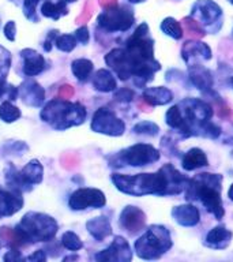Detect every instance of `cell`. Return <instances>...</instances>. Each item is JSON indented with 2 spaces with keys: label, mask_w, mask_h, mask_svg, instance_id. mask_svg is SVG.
<instances>
[{
  "label": "cell",
  "mask_w": 233,
  "mask_h": 262,
  "mask_svg": "<svg viewBox=\"0 0 233 262\" xmlns=\"http://www.w3.org/2000/svg\"><path fill=\"white\" fill-rule=\"evenodd\" d=\"M105 63L122 81L134 78L138 88H145L153 81L161 64L154 57V40L150 36L149 25L146 22L139 25L123 48H114L105 55Z\"/></svg>",
  "instance_id": "6da1fadb"
},
{
  "label": "cell",
  "mask_w": 233,
  "mask_h": 262,
  "mask_svg": "<svg viewBox=\"0 0 233 262\" xmlns=\"http://www.w3.org/2000/svg\"><path fill=\"white\" fill-rule=\"evenodd\" d=\"M190 180L172 164H165L154 173L112 175V182L119 191L132 196L177 195L187 188Z\"/></svg>",
  "instance_id": "7a4b0ae2"
},
{
  "label": "cell",
  "mask_w": 233,
  "mask_h": 262,
  "mask_svg": "<svg viewBox=\"0 0 233 262\" xmlns=\"http://www.w3.org/2000/svg\"><path fill=\"white\" fill-rule=\"evenodd\" d=\"M183 118V124L177 131L181 137H204L217 139L221 135V127L210 122L214 110L200 98H184L177 104Z\"/></svg>",
  "instance_id": "3957f363"
},
{
  "label": "cell",
  "mask_w": 233,
  "mask_h": 262,
  "mask_svg": "<svg viewBox=\"0 0 233 262\" xmlns=\"http://www.w3.org/2000/svg\"><path fill=\"white\" fill-rule=\"evenodd\" d=\"M224 176L220 173L202 172L190 180L185 191V200L188 202L198 201L216 220H222L225 216L224 204L221 198Z\"/></svg>",
  "instance_id": "277c9868"
},
{
  "label": "cell",
  "mask_w": 233,
  "mask_h": 262,
  "mask_svg": "<svg viewBox=\"0 0 233 262\" xmlns=\"http://www.w3.org/2000/svg\"><path fill=\"white\" fill-rule=\"evenodd\" d=\"M59 229L57 221L49 214L38 212H28L15 225L14 233L16 241L22 245L49 242L55 239Z\"/></svg>",
  "instance_id": "5b68a950"
},
{
  "label": "cell",
  "mask_w": 233,
  "mask_h": 262,
  "mask_svg": "<svg viewBox=\"0 0 233 262\" xmlns=\"http://www.w3.org/2000/svg\"><path fill=\"white\" fill-rule=\"evenodd\" d=\"M40 116L42 122L49 124L52 128L63 131L69 127L81 126L86 120L87 111L79 102H71L61 100V98H55L41 110Z\"/></svg>",
  "instance_id": "8992f818"
},
{
  "label": "cell",
  "mask_w": 233,
  "mask_h": 262,
  "mask_svg": "<svg viewBox=\"0 0 233 262\" xmlns=\"http://www.w3.org/2000/svg\"><path fill=\"white\" fill-rule=\"evenodd\" d=\"M172 246L173 242L169 229L164 225L154 224L150 225L142 236L135 241L134 249L139 258L151 261L162 257L172 249Z\"/></svg>",
  "instance_id": "52a82bcc"
},
{
  "label": "cell",
  "mask_w": 233,
  "mask_h": 262,
  "mask_svg": "<svg viewBox=\"0 0 233 262\" xmlns=\"http://www.w3.org/2000/svg\"><path fill=\"white\" fill-rule=\"evenodd\" d=\"M161 155L158 149L149 143H135L123 149L109 159L113 167H146L158 161Z\"/></svg>",
  "instance_id": "ba28073f"
},
{
  "label": "cell",
  "mask_w": 233,
  "mask_h": 262,
  "mask_svg": "<svg viewBox=\"0 0 233 262\" xmlns=\"http://www.w3.org/2000/svg\"><path fill=\"white\" fill-rule=\"evenodd\" d=\"M135 22L134 8L128 4H114L106 7L97 16V25L105 32L118 33L130 30Z\"/></svg>",
  "instance_id": "9c48e42d"
},
{
  "label": "cell",
  "mask_w": 233,
  "mask_h": 262,
  "mask_svg": "<svg viewBox=\"0 0 233 262\" xmlns=\"http://www.w3.org/2000/svg\"><path fill=\"white\" fill-rule=\"evenodd\" d=\"M190 16L199 24L206 33L217 34L224 24V11L214 0H196L191 6Z\"/></svg>",
  "instance_id": "30bf717a"
},
{
  "label": "cell",
  "mask_w": 233,
  "mask_h": 262,
  "mask_svg": "<svg viewBox=\"0 0 233 262\" xmlns=\"http://www.w3.org/2000/svg\"><path fill=\"white\" fill-rule=\"evenodd\" d=\"M90 128L98 134L120 137L126 131V124L122 119L114 115V112H112L108 108H98L94 112Z\"/></svg>",
  "instance_id": "8fae6325"
},
{
  "label": "cell",
  "mask_w": 233,
  "mask_h": 262,
  "mask_svg": "<svg viewBox=\"0 0 233 262\" xmlns=\"http://www.w3.org/2000/svg\"><path fill=\"white\" fill-rule=\"evenodd\" d=\"M106 205L105 194L93 187L78 188L69 195L68 208L74 212H81L86 209H100Z\"/></svg>",
  "instance_id": "7c38bea8"
},
{
  "label": "cell",
  "mask_w": 233,
  "mask_h": 262,
  "mask_svg": "<svg viewBox=\"0 0 233 262\" xmlns=\"http://www.w3.org/2000/svg\"><path fill=\"white\" fill-rule=\"evenodd\" d=\"M97 261H114V262H130L132 259V251L128 242L123 236H114L113 242L108 249L102 250L94 255Z\"/></svg>",
  "instance_id": "4fadbf2b"
},
{
  "label": "cell",
  "mask_w": 233,
  "mask_h": 262,
  "mask_svg": "<svg viewBox=\"0 0 233 262\" xmlns=\"http://www.w3.org/2000/svg\"><path fill=\"white\" fill-rule=\"evenodd\" d=\"M119 224L130 235H136L146 227V214L142 209L128 205L120 213Z\"/></svg>",
  "instance_id": "5bb4252c"
},
{
  "label": "cell",
  "mask_w": 233,
  "mask_h": 262,
  "mask_svg": "<svg viewBox=\"0 0 233 262\" xmlns=\"http://www.w3.org/2000/svg\"><path fill=\"white\" fill-rule=\"evenodd\" d=\"M18 97L29 106H41L45 100L44 88L34 79H26L18 88Z\"/></svg>",
  "instance_id": "9a60e30c"
},
{
  "label": "cell",
  "mask_w": 233,
  "mask_h": 262,
  "mask_svg": "<svg viewBox=\"0 0 233 262\" xmlns=\"http://www.w3.org/2000/svg\"><path fill=\"white\" fill-rule=\"evenodd\" d=\"M181 56L187 64L196 63L198 59L200 60H210L212 59V49L207 44H204L198 38L194 40H188L184 42L183 48H181Z\"/></svg>",
  "instance_id": "2e32d148"
},
{
  "label": "cell",
  "mask_w": 233,
  "mask_h": 262,
  "mask_svg": "<svg viewBox=\"0 0 233 262\" xmlns=\"http://www.w3.org/2000/svg\"><path fill=\"white\" fill-rule=\"evenodd\" d=\"M188 73H190V79L194 83L195 88L202 92V93H208L213 89L214 78H213L212 71L199 63H191L188 66Z\"/></svg>",
  "instance_id": "e0dca14e"
},
{
  "label": "cell",
  "mask_w": 233,
  "mask_h": 262,
  "mask_svg": "<svg viewBox=\"0 0 233 262\" xmlns=\"http://www.w3.org/2000/svg\"><path fill=\"white\" fill-rule=\"evenodd\" d=\"M24 206V196L20 192L0 188V220L4 217L14 216Z\"/></svg>",
  "instance_id": "ac0fdd59"
},
{
  "label": "cell",
  "mask_w": 233,
  "mask_h": 262,
  "mask_svg": "<svg viewBox=\"0 0 233 262\" xmlns=\"http://www.w3.org/2000/svg\"><path fill=\"white\" fill-rule=\"evenodd\" d=\"M20 57L24 59V74L26 77H36L46 67L45 57L34 49L26 48L20 51Z\"/></svg>",
  "instance_id": "d6986e66"
},
{
  "label": "cell",
  "mask_w": 233,
  "mask_h": 262,
  "mask_svg": "<svg viewBox=\"0 0 233 262\" xmlns=\"http://www.w3.org/2000/svg\"><path fill=\"white\" fill-rule=\"evenodd\" d=\"M233 237V232L225 225H217L212 228L206 235L204 246L213 250H225L230 245Z\"/></svg>",
  "instance_id": "ffe728a7"
},
{
  "label": "cell",
  "mask_w": 233,
  "mask_h": 262,
  "mask_svg": "<svg viewBox=\"0 0 233 262\" xmlns=\"http://www.w3.org/2000/svg\"><path fill=\"white\" fill-rule=\"evenodd\" d=\"M173 220L181 227H195L200 221V213L196 206L191 204L179 205L172 209Z\"/></svg>",
  "instance_id": "44dd1931"
},
{
  "label": "cell",
  "mask_w": 233,
  "mask_h": 262,
  "mask_svg": "<svg viewBox=\"0 0 233 262\" xmlns=\"http://www.w3.org/2000/svg\"><path fill=\"white\" fill-rule=\"evenodd\" d=\"M143 100L147 105H167L173 100V93L172 90L164 86H155V88H147L143 90Z\"/></svg>",
  "instance_id": "7402d4cb"
},
{
  "label": "cell",
  "mask_w": 233,
  "mask_h": 262,
  "mask_svg": "<svg viewBox=\"0 0 233 262\" xmlns=\"http://www.w3.org/2000/svg\"><path fill=\"white\" fill-rule=\"evenodd\" d=\"M86 228L97 242L105 241L106 237L112 235V225H110L109 219L105 216L94 217L89 220L86 223Z\"/></svg>",
  "instance_id": "603a6c76"
},
{
  "label": "cell",
  "mask_w": 233,
  "mask_h": 262,
  "mask_svg": "<svg viewBox=\"0 0 233 262\" xmlns=\"http://www.w3.org/2000/svg\"><path fill=\"white\" fill-rule=\"evenodd\" d=\"M208 165L207 156L199 147H192L181 157V167L184 171H195L198 168Z\"/></svg>",
  "instance_id": "cb8c5ba5"
},
{
  "label": "cell",
  "mask_w": 233,
  "mask_h": 262,
  "mask_svg": "<svg viewBox=\"0 0 233 262\" xmlns=\"http://www.w3.org/2000/svg\"><path fill=\"white\" fill-rule=\"evenodd\" d=\"M4 176H6V184H7V187L12 191L16 192H28L32 191L33 186L28 184L25 182V179L20 175V172L16 169L14 165H8L6 169H4Z\"/></svg>",
  "instance_id": "d4e9b609"
},
{
  "label": "cell",
  "mask_w": 233,
  "mask_h": 262,
  "mask_svg": "<svg viewBox=\"0 0 233 262\" xmlns=\"http://www.w3.org/2000/svg\"><path fill=\"white\" fill-rule=\"evenodd\" d=\"M41 15L49 19L57 20L60 19L61 16L68 15V6L64 0H57V2H52V0H45L42 2L40 7Z\"/></svg>",
  "instance_id": "484cf974"
},
{
  "label": "cell",
  "mask_w": 233,
  "mask_h": 262,
  "mask_svg": "<svg viewBox=\"0 0 233 262\" xmlns=\"http://www.w3.org/2000/svg\"><path fill=\"white\" fill-rule=\"evenodd\" d=\"M93 86L94 89L98 90V92L109 93V92L116 90V88H118V82H116V78H114V75L110 73L109 70L101 69L94 74Z\"/></svg>",
  "instance_id": "4316f807"
},
{
  "label": "cell",
  "mask_w": 233,
  "mask_h": 262,
  "mask_svg": "<svg viewBox=\"0 0 233 262\" xmlns=\"http://www.w3.org/2000/svg\"><path fill=\"white\" fill-rule=\"evenodd\" d=\"M19 172L25 182L30 186L40 184L44 179V167L38 160H30Z\"/></svg>",
  "instance_id": "83f0119b"
},
{
  "label": "cell",
  "mask_w": 233,
  "mask_h": 262,
  "mask_svg": "<svg viewBox=\"0 0 233 262\" xmlns=\"http://www.w3.org/2000/svg\"><path fill=\"white\" fill-rule=\"evenodd\" d=\"M93 61L89 60V59H75L71 63V71H73L74 77L81 82L87 81L91 73H93Z\"/></svg>",
  "instance_id": "f1b7e54d"
},
{
  "label": "cell",
  "mask_w": 233,
  "mask_h": 262,
  "mask_svg": "<svg viewBox=\"0 0 233 262\" xmlns=\"http://www.w3.org/2000/svg\"><path fill=\"white\" fill-rule=\"evenodd\" d=\"M161 30L162 33H165L167 36L172 37L173 40H180L183 38L184 36V29L181 22H179L177 19H175L173 16H168L161 22Z\"/></svg>",
  "instance_id": "f546056e"
},
{
  "label": "cell",
  "mask_w": 233,
  "mask_h": 262,
  "mask_svg": "<svg viewBox=\"0 0 233 262\" xmlns=\"http://www.w3.org/2000/svg\"><path fill=\"white\" fill-rule=\"evenodd\" d=\"M20 115L22 114H20L19 108L14 105L12 101H10V100H4V101L0 104V119H2L4 123L16 122V120L20 118Z\"/></svg>",
  "instance_id": "4dcf8cb0"
},
{
  "label": "cell",
  "mask_w": 233,
  "mask_h": 262,
  "mask_svg": "<svg viewBox=\"0 0 233 262\" xmlns=\"http://www.w3.org/2000/svg\"><path fill=\"white\" fill-rule=\"evenodd\" d=\"M61 245H63L64 249L69 250V251H78V250H81L83 247L81 237L78 236L75 232H73V231H67V232L63 233Z\"/></svg>",
  "instance_id": "1f68e13d"
},
{
  "label": "cell",
  "mask_w": 233,
  "mask_h": 262,
  "mask_svg": "<svg viewBox=\"0 0 233 262\" xmlns=\"http://www.w3.org/2000/svg\"><path fill=\"white\" fill-rule=\"evenodd\" d=\"M181 25H183L184 30H185L190 36H192V38H198V40H199L200 37H203L204 34H206V32L200 28L199 24H198L194 18H191V16H185V18H183V19H181Z\"/></svg>",
  "instance_id": "d6a6232c"
},
{
  "label": "cell",
  "mask_w": 233,
  "mask_h": 262,
  "mask_svg": "<svg viewBox=\"0 0 233 262\" xmlns=\"http://www.w3.org/2000/svg\"><path fill=\"white\" fill-rule=\"evenodd\" d=\"M134 133L139 135H147V137H155L158 135L159 127L158 124H155L154 122H150V120H143V122H139L138 124L134 126Z\"/></svg>",
  "instance_id": "836d02e7"
},
{
  "label": "cell",
  "mask_w": 233,
  "mask_h": 262,
  "mask_svg": "<svg viewBox=\"0 0 233 262\" xmlns=\"http://www.w3.org/2000/svg\"><path fill=\"white\" fill-rule=\"evenodd\" d=\"M77 38L74 34H61V36H57L56 40H55V45L56 48L61 52H71L77 47Z\"/></svg>",
  "instance_id": "e575fe53"
},
{
  "label": "cell",
  "mask_w": 233,
  "mask_h": 262,
  "mask_svg": "<svg viewBox=\"0 0 233 262\" xmlns=\"http://www.w3.org/2000/svg\"><path fill=\"white\" fill-rule=\"evenodd\" d=\"M41 2H45V0H22V11H24V15L29 20L34 22V24H37L40 20V16L37 14V6Z\"/></svg>",
  "instance_id": "d590c367"
},
{
  "label": "cell",
  "mask_w": 233,
  "mask_h": 262,
  "mask_svg": "<svg viewBox=\"0 0 233 262\" xmlns=\"http://www.w3.org/2000/svg\"><path fill=\"white\" fill-rule=\"evenodd\" d=\"M165 120H167V124L173 130L179 131L181 124H183V118H181V114H180L179 105L171 106L169 110L167 111V115H165Z\"/></svg>",
  "instance_id": "8d00e7d4"
},
{
  "label": "cell",
  "mask_w": 233,
  "mask_h": 262,
  "mask_svg": "<svg viewBox=\"0 0 233 262\" xmlns=\"http://www.w3.org/2000/svg\"><path fill=\"white\" fill-rule=\"evenodd\" d=\"M4 96L10 101H15L16 98H18V88L7 83L4 78H0V98H3Z\"/></svg>",
  "instance_id": "74e56055"
},
{
  "label": "cell",
  "mask_w": 233,
  "mask_h": 262,
  "mask_svg": "<svg viewBox=\"0 0 233 262\" xmlns=\"http://www.w3.org/2000/svg\"><path fill=\"white\" fill-rule=\"evenodd\" d=\"M135 97V93L131 89H127V88H123V89L116 90L114 93V100L120 102H130L132 101Z\"/></svg>",
  "instance_id": "f35d334b"
},
{
  "label": "cell",
  "mask_w": 233,
  "mask_h": 262,
  "mask_svg": "<svg viewBox=\"0 0 233 262\" xmlns=\"http://www.w3.org/2000/svg\"><path fill=\"white\" fill-rule=\"evenodd\" d=\"M214 110H217V115H218L221 119H226L229 115H230L229 106L226 105V104H225V102L221 100V97H218V96L214 98Z\"/></svg>",
  "instance_id": "ab89813d"
},
{
  "label": "cell",
  "mask_w": 233,
  "mask_h": 262,
  "mask_svg": "<svg viewBox=\"0 0 233 262\" xmlns=\"http://www.w3.org/2000/svg\"><path fill=\"white\" fill-rule=\"evenodd\" d=\"M74 36L77 38V41L79 44L86 45L89 42L90 34H89V29L86 28V26H81L79 29H77L75 32H74Z\"/></svg>",
  "instance_id": "60d3db41"
},
{
  "label": "cell",
  "mask_w": 233,
  "mask_h": 262,
  "mask_svg": "<svg viewBox=\"0 0 233 262\" xmlns=\"http://www.w3.org/2000/svg\"><path fill=\"white\" fill-rule=\"evenodd\" d=\"M4 36L7 38L8 41H15V34H16V25L14 20H10L6 24L3 29Z\"/></svg>",
  "instance_id": "b9f144b4"
},
{
  "label": "cell",
  "mask_w": 233,
  "mask_h": 262,
  "mask_svg": "<svg viewBox=\"0 0 233 262\" xmlns=\"http://www.w3.org/2000/svg\"><path fill=\"white\" fill-rule=\"evenodd\" d=\"M3 259H4V261H7V262L24 261V257H22V254L19 253V250L11 249V250H8L7 253L4 254Z\"/></svg>",
  "instance_id": "7bdbcfd3"
},
{
  "label": "cell",
  "mask_w": 233,
  "mask_h": 262,
  "mask_svg": "<svg viewBox=\"0 0 233 262\" xmlns=\"http://www.w3.org/2000/svg\"><path fill=\"white\" fill-rule=\"evenodd\" d=\"M57 33H59L57 30H51L48 34V37H46V40L44 41L42 47H44V49L46 51V52H49V51L52 49V45H55V40H56Z\"/></svg>",
  "instance_id": "ee69618b"
},
{
  "label": "cell",
  "mask_w": 233,
  "mask_h": 262,
  "mask_svg": "<svg viewBox=\"0 0 233 262\" xmlns=\"http://www.w3.org/2000/svg\"><path fill=\"white\" fill-rule=\"evenodd\" d=\"M26 259L32 262H42L46 259V255H45L44 250H37V251H34L32 255H29Z\"/></svg>",
  "instance_id": "f6af8a7d"
},
{
  "label": "cell",
  "mask_w": 233,
  "mask_h": 262,
  "mask_svg": "<svg viewBox=\"0 0 233 262\" xmlns=\"http://www.w3.org/2000/svg\"><path fill=\"white\" fill-rule=\"evenodd\" d=\"M127 2L131 4H141V3H145L146 0H127Z\"/></svg>",
  "instance_id": "bcb514c9"
},
{
  "label": "cell",
  "mask_w": 233,
  "mask_h": 262,
  "mask_svg": "<svg viewBox=\"0 0 233 262\" xmlns=\"http://www.w3.org/2000/svg\"><path fill=\"white\" fill-rule=\"evenodd\" d=\"M228 195H229V198H230V201H233V183H232V186L229 187Z\"/></svg>",
  "instance_id": "7dc6e473"
},
{
  "label": "cell",
  "mask_w": 233,
  "mask_h": 262,
  "mask_svg": "<svg viewBox=\"0 0 233 262\" xmlns=\"http://www.w3.org/2000/svg\"><path fill=\"white\" fill-rule=\"evenodd\" d=\"M64 2L68 4V3H75V2H78V0H64Z\"/></svg>",
  "instance_id": "c3c4849f"
},
{
  "label": "cell",
  "mask_w": 233,
  "mask_h": 262,
  "mask_svg": "<svg viewBox=\"0 0 233 262\" xmlns=\"http://www.w3.org/2000/svg\"><path fill=\"white\" fill-rule=\"evenodd\" d=\"M228 2H229V3H230V4H233V0H228Z\"/></svg>",
  "instance_id": "681fc988"
},
{
  "label": "cell",
  "mask_w": 233,
  "mask_h": 262,
  "mask_svg": "<svg viewBox=\"0 0 233 262\" xmlns=\"http://www.w3.org/2000/svg\"><path fill=\"white\" fill-rule=\"evenodd\" d=\"M230 82H232V86H233V77H232V79H230Z\"/></svg>",
  "instance_id": "f907efd6"
},
{
  "label": "cell",
  "mask_w": 233,
  "mask_h": 262,
  "mask_svg": "<svg viewBox=\"0 0 233 262\" xmlns=\"http://www.w3.org/2000/svg\"><path fill=\"white\" fill-rule=\"evenodd\" d=\"M0 249H2V243H0Z\"/></svg>",
  "instance_id": "816d5d0a"
},
{
  "label": "cell",
  "mask_w": 233,
  "mask_h": 262,
  "mask_svg": "<svg viewBox=\"0 0 233 262\" xmlns=\"http://www.w3.org/2000/svg\"><path fill=\"white\" fill-rule=\"evenodd\" d=\"M0 25H2V19H0Z\"/></svg>",
  "instance_id": "f5cc1de1"
}]
</instances>
